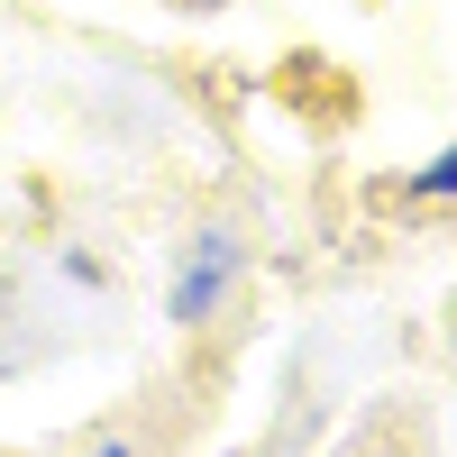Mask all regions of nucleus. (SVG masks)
Masks as SVG:
<instances>
[{"label":"nucleus","instance_id":"obj_1","mask_svg":"<svg viewBox=\"0 0 457 457\" xmlns=\"http://www.w3.org/2000/svg\"><path fill=\"white\" fill-rule=\"evenodd\" d=\"M228 256H238L228 238H202V265H193V275L174 284V320H202L211 302H220V284H228Z\"/></svg>","mask_w":457,"mask_h":457},{"label":"nucleus","instance_id":"obj_2","mask_svg":"<svg viewBox=\"0 0 457 457\" xmlns=\"http://www.w3.org/2000/svg\"><path fill=\"white\" fill-rule=\"evenodd\" d=\"M421 193H457V146H448V156H439V165L421 174Z\"/></svg>","mask_w":457,"mask_h":457}]
</instances>
